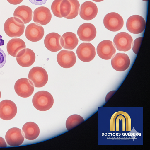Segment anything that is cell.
<instances>
[{
    "label": "cell",
    "mask_w": 150,
    "mask_h": 150,
    "mask_svg": "<svg viewBox=\"0 0 150 150\" xmlns=\"http://www.w3.org/2000/svg\"><path fill=\"white\" fill-rule=\"evenodd\" d=\"M40 132L39 128L38 125L32 122L25 123L22 128V132L24 136L29 140H33L37 138Z\"/></svg>",
    "instance_id": "obj_20"
},
{
    "label": "cell",
    "mask_w": 150,
    "mask_h": 150,
    "mask_svg": "<svg viewBox=\"0 0 150 150\" xmlns=\"http://www.w3.org/2000/svg\"><path fill=\"white\" fill-rule=\"evenodd\" d=\"M14 88L16 94L23 98L30 96L33 93L34 89V85L32 81L25 78L18 80L15 84Z\"/></svg>",
    "instance_id": "obj_5"
},
{
    "label": "cell",
    "mask_w": 150,
    "mask_h": 150,
    "mask_svg": "<svg viewBox=\"0 0 150 150\" xmlns=\"http://www.w3.org/2000/svg\"><path fill=\"white\" fill-rule=\"evenodd\" d=\"M98 11V8L96 5L92 1H87L81 5L79 13L82 19L85 20H90L96 17Z\"/></svg>",
    "instance_id": "obj_15"
},
{
    "label": "cell",
    "mask_w": 150,
    "mask_h": 150,
    "mask_svg": "<svg viewBox=\"0 0 150 150\" xmlns=\"http://www.w3.org/2000/svg\"><path fill=\"white\" fill-rule=\"evenodd\" d=\"M44 43L47 49L52 52L59 51L64 45L62 37L59 34L54 32L47 35L45 38Z\"/></svg>",
    "instance_id": "obj_7"
},
{
    "label": "cell",
    "mask_w": 150,
    "mask_h": 150,
    "mask_svg": "<svg viewBox=\"0 0 150 150\" xmlns=\"http://www.w3.org/2000/svg\"><path fill=\"white\" fill-rule=\"evenodd\" d=\"M130 60L126 54L117 53L111 60L112 68L118 71H123L127 69L130 64Z\"/></svg>",
    "instance_id": "obj_19"
},
{
    "label": "cell",
    "mask_w": 150,
    "mask_h": 150,
    "mask_svg": "<svg viewBox=\"0 0 150 150\" xmlns=\"http://www.w3.org/2000/svg\"><path fill=\"white\" fill-rule=\"evenodd\" d=\"M1 91H0V98H1Z\"/></svg>",
    "instance_id": "obj_36"
},
{
    "label": "cell",
    "mask_w": 150,
    "mask_h": 150,
    "mask_svg": "<svg viewBox=\"0 0 150 150\" xmlns=\"http://www.w3.org/2000/svg\"><path fill=\"white\" fill-rule=\"evenodd\" d=\"M6 56L3 51L0 48V69L4 66L6 61Z\"/></svg>",
    "instance_id": "obj_29"
},
{
    "label": "cell",
    "mask_w": 150,
    "mask_h": 150,
    "mask_svg": "<svg viewBox=\"0 0 150 150\" xmlns=\"http://www.w3.org/2000/svg\"><path fill=\"white\" fill-rule=\"evenodd\" d=\"M28 77L36 87L44 86L47 82L48 79L47 73L45 70L40 67H35L30 71Z\"/></svg>",
    "instance_id": "obj_3"
},
{
    "label": "cell",
    "mask_w": 150,
    "mask_h": 150,
    "mask_svg": "<svg viewBox=\"0 0 150 150\" xmlns=\"http://www.w3.org/2000/svg\"><path fill=\"white\" fill-rule=\"evenodd\" d=\"M64 42L63 47L66 49L73 50L76 47L79 40L76 35L73 33L68 32L62 36Z\"/></svg>",
    "instance_id": "obj_23"
},
{
    "label": "cell",
    "mask_w": 150,
    "mask_h": 150,
    "mask_svg": "<svg viewBox=\"0 0 150 150\" xmlns=\"http://www.w3.org/2000/svg\"><path fill=\"white\" fill-rule=\"evenodd\" d=\"M32 13V11L30 7L27 6L22 5L15 9L13 16L21 20L24 24H27L31 21Z\"/></svg>",
    "instance_id": "obj_22"
},
{
    "label": "cell",
    "mask_w": 150,
    "mask_h": 150,
    "mask_svg": "<svg viewBox=\"0 0 150 150\" xmlns=\"http://www.w3.org/2000/svg\"><path fill=\"white\" fill-rule=\"evenodd\" d=\"M26 48L25 42L19 38H15L11 39L8 42L7 50L8 54L15 57H20Z\"/></svg>",
    "instance_id": "obj_16"
},
{
    "label": "cell",
    "mask_w": 150,
    "mask_h": 150,
    "mask_svg": "<svg viewBox=\"0 0 150 150\" xmlns=\"http://www.w3.org/2000/svg\"><path fill=\"white\" fill-rule=\"evenodd\" d=\"M62 0H55L52 3L51 9L53 14L59 18H62L59 11V6Z\"/></svg>",
    "instance_id": "obj_27"
},
{
    "label": "cell",
    "mask_w": 150,
    "mask_h": 150,
    "mask_svg": "<svg viewBox=\"0 0 150 150\" xmlns=\"http://www.w3.org/2000/svg\"><path fill=\"white\" fill-rule=\"evenodd\" d=\"M6 144L3 138L0 137V147H6Z\"/></svg>",
    "instance_id": "obj_32"
},
{
    "label": "cell",
    "mask_w": 150,
    "mask_h": 150,
    "mask_svg": "<svg viewBox=\"0 0 150 150\" xmlns=\"http://www.w3.org/2000/svg\"><path fill=\"white\" fill-rule=\"evenodd\" d=\"M84 121L83 118L78 115H72L69 116L66 120V128L68 130H69L82 123Z\"/></svg>",
    "instance_id": "obj_24"
},
{
    "label": "cell",
    "mask_w": 150,
    "mask_h": 150,
    "mask_svg": "<svg viewBox=\"0 0 150 150\" xmlns=\"http://www.w3.org/2000/svg\"><path fill=\"white\" fill-rule=\"evenodd\" d=\"M5 139L9 145L17 146L23 143L24 137L20 129L13 127L9 129L6 132Z\"/></svg>",
    "instance_id": "obj_17"
},
{
    "label": "cell",
    "mask_w": 150,
    "mask_h": 150,
    "mask_svg": "<svg viewBox=\"0 0 150 150\" xmlns=\"http://www.w3.org/2000/svg\"><path fill=\"white\" fill-rule=\"evenodd\" d=\"M133 39L128 33L121 32L115 35L113 39L114 44L117 50L126 52L130 50L132 47Z\"/></svg>",
    "instance_id": "obj_9"
},
{
    "label": "cell",
    "mask_w": 150,
    "mask_h": 150,
    "mask_svg": "<svg viewBox=\"0 0 150 150\" xmlns=\"http://www.w3.org/2000/svg\"><path fill=\"white\" fill-rule=\"evenodd\" d=\"M17 108L12 101L5 100L0 102V118L6 120H10L16 115Z\"/></svg>",
    "instance_id": "obj_10"
},
{
    "label": "cell",
    "mask_w": 150,
    "mask_h": 150,
    "mask_svg": "<svg viewBox=\"0 0 150 150\" xmlns=\"http://www.w3.org/2000/svg\"><path fill=\"white\" fill-rule=\"evenodd\" d=\"M143 1H148V0H142Z\"/></svg>",
    "instance_id": "obj_35"
},
{
    "label": "cell",
    "mask_w": 150,
    "mask_h": 150,
    "mask_svg": "<svg viewBox=\"0 0 150 150\" xmlns=\"http://www.w3.org/2000/svg\"><path fill=\"white\" fill-rule=\"evenodd\" d=\"M71 5L70 1L68 0H62L59 6V11L62 17L67 16L70 13Z\"/></svg>",
    "instance_id": "obj_26"
},
{
    "label": "cell",
    "mask_w": 150,
    "mask_h": 150,
    "mask_svg": "<svg viewBox=\"0 0 150 150\" xmlns=\"http://www.w3.org/2000/svg\"><path fill=\"white\" fill-rule=\"evenodd\" d=\"M96 2H100L104 1V0H92Z\"/></svg>",
    "instance_id": "obj_34"
},
{
    "label": "cell",
    "mask_w": 150,
    "mask_h": 150,
    "mask_svg": "<svg viewBox=\"0 0 150 150\" xmlns=\"http://www.w3.org/2000/svg\"><path fill=\"white\" fill-rule=\"evenodd\" d=\"M143 37H139L135 39L134 41L132 49L136 54H137Z\"/></svg>",
    "instance_id": "obj_28"
},
{
    "label": "cell",
    "mask_w": 150,
    "mask_h": 150,
    "mask_svg": "<svg viewBox=\"0 0 150 150\" xmlns=\"http://www.w3.org/2000/svg\"><path fill=\"white\" fill-rule=\"evenodd\" d=\"M47 0H29L30 2L36 5H41L45 4Z\"/></svg>",
    "instance_id": "obj_30"
},
{
    "label": "cell",
    "mask_w": 150,
    "mask_h": 150,
    "mask_svg": "<svg viewBox=\"0 0 150 150\" xmlns=\"http://www.w3.org/2000/svg\"><path fill=\"white\" fill-rule=\"evenodd\" d=\"M103 22L105 28L112 32L119 30L122 28L124 24L122 17L115 12H111L107 14L104 18Z\"/></svg>",
    "instance_id": "obj_4"
},
{
    "label": "cell",
    "mask_w": 150,
    "mask_h": 150,
    "mask_svg": "<svg viewBox=\"0 0 150 150\" xmlns=\"http://www.w3.org/2000/svg\"><path fill=\"white\" fill-rule=\"evenodd\" d=\"M44 30L41 25L35 23L30 24L27 26L25 32L26 38L33 42L39 41L43 38Z\"/></svg>",
    "instance_id": "obj_13"
},
{
    "label": "cell",
    "mask_w": 150,
    "mask_h": 150,
    "mask_svg": "<svg viewBox=\"0 0 150 150\" xmlns=\"http://www.w3.org/2000/svg\"><path fill=\"white\" fill-rule=\"evenodd\" d=\"M18 63L23 67H28L31 66L35 60V55L34 52L29 48H25L22 54L16 57Z\"/></svg>",
    "instance_id": "obj_21"
},
{
    "label": "cell",
    "mask_w": 150,
    "mask_h": 150,
    "mask_svg": "<svg viewBox=\"0 0 150 150\" xmlns=\"http://www.w3.org/2000/svg\"><path fill=\"white\" fill-rule=\"evenodd\" d=\"M25 25L20 19L15 17L8 19L4 25V29L6 34L10 37H19L23 34Z\"/></svg>",
    "instance_id": "obj_2"
},
{
    "label": "cell",
    "mask_w": 150,
    "mask_h": 150,
    "mask_svg": "<svg viewBox=\"0 0 150 150\" xmlns=\"http://www.w3.org/2000/svg\"><path fill=\"white\" fill-rule=\"evenodd\" d=\"M52 18L50 10L45 6H40L36 8L33 12V20L34 22L42 25L47 24Z\"/></svg>",
    "instance_id": "obj_18"
},
{
    "label": "cell",
    "mask_w": 150,
    "mask_h": 150,
    "mask_svg": "<svg viewBox=\"0 0 150 150\" xmlns=\"http://www.w3.org/2000/svg\"><path fill=\"white\" fill-rule=\"evenodd\" d=\"M76 53L78 58L84 62L92 60L96 55L95 48L91 43L83 42L78 47Z\"/></svg>",
    "instance_id": "obj_6"
},
{
    "label": "cell",
    "mask_w": 150,
    "mask_h": 150,
    "mask_svg": "<svg viewBox=\"0 0 150 150\" xmlns=\"http://www.w3.org/2000/svg\"><path fill=\"white\" fill-rule=\"evenodd\" d=\"M23 0H7L9 3L13 5H17L22 2Z\"/></svg>",
    "instance_id": "obj_31"
},
{
    "label": "cell",
    "mask_w": 150,
    "mask_h": 150,
    "mask_svg": "<svg viewBox=\"0 0 150 150\" xmlns=\"http://www.w3.org/2000/svg\"><path fill=\"white\" fill-rule=\"evenodd\" d=\"M34 107L40 111H45L50 109L53 105L54 99L49 92L41 91L36 92L32 99Z\"/></svg>",
    "instance_id": "obj_1"
},
{
    "label": "cell",
    "mask_w": 150,
    "mask_h": 150,
    "mask_svg": "<svg viewBox=\"0 0 150 150\" xmlns=\"http://www.w3.org/2000/svg\"><path fill=\"white\" fill-rule=\"evenodd\" d=\"M146 25L145 21L142 17L135 15L128 18L126 22V26L127 30L130 33L138 34L144 31Z\"/></svg>",
    "instance_id": "obj_8"
},
{
    "label": "cell",
    "mask_w": 150,
    "mask_h": 150,
    "mask_svg": "<svg viewBox=\"0 0 150 150\" xmlns=\"http://www.w3.org/2000/svg\"><path fill=\"white\" fill-rule=\"evenodd\" d=\"M97 52L98 56L105 60L111 59L116 52L112 42L105 40L99 43L97 47Z\"/></svg>",
    "instance_id": "obj_11"
},
{
    "label": "cell",
    "mask_w": 150,
    "mask_h": 150,
    "mask_svg": "<svg viewBox=\"0 0 150 150\" xmlns=\"http://www.w3.org/2000/svg\"><path fill=\"white\" fill-rule=\"evenodd\" d=\"M2 36L0 35V46H2L4 44V40L2 39Z\"/></svg>",
    "instance_id": "obj_33"
},
{
    "label": "cell",
    "mask_w": 150,
    "mask_h": 150,
    "mask_svg": "<svg viewBox=\"0 0 150 150\" xmlns=\"http://www.w3.org/2000/svg\"><path fill=\"white\" fill-rule=\"evenodd\" d=\"M77 34L81 41L90 42L95 38L96 34V30L93 24L85 23L79 27L77 30Z\"/></svg>",
    "instance_id": "obj_14"
},
{
    "label": "cell",
    "mask_w": 150,
    "mask_h": 150,
    "mask_svg": "<svg viewBox=\"0 0 150 150\" xmlns=\"http://www.w3.org/2000/svg\"><path fill=\"white\" fill-rule=\"evenodd\" d=\"M57 59L59 65L65 68L73 67L76 61L75 53L72 51L65 50H63L58 53Z\"/></svg>",
    "instance_id": "obj_12"
},
{
    "label": "cell",
    "mask_w": 150,
    "mask_h": 150,
    "mask_svg": "<svg viewBox=\"0 0 150 150\" xmlns=\"http://www.w3.org/2000/svg\"><path fill=\"white\" fill-rule=\"evenodd\" d=\"M71 4V11L69 14L65 18L72 19L76 17L78 15L80 4L77 0H68Z\"/></svg>",
    "instance_id": "obj_25"
}]
</instances>
